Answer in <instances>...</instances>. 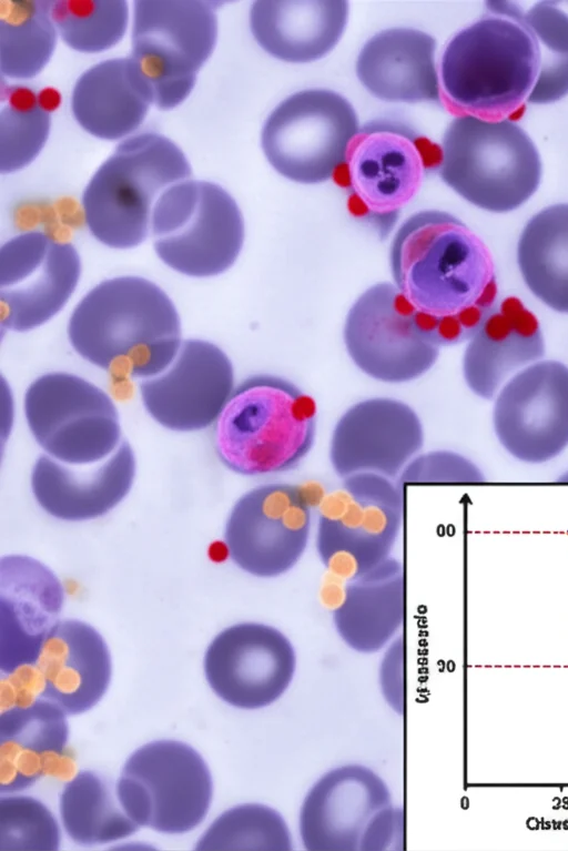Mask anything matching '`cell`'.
<instances>
[{
  "instance_id": "cell-1",
  "label": "cell",
  "mask_w": 568,
  "mask_h": 851,
  "mask_svg": "<svg viewBox=\"0 0 568 851\" xmlns=\"http://www.w3.org/2000/svg\"><path fill=\"white\" fill-rule=\"evenodd\" d=\"M389 263L395 286L439 346L471 338L495 308L490 253L449 213L425 210L409 216L394 236Z\"/></svg>"
},
{
  "instance_id": "cell-2",
  "label": "cell",
  "mask_w": 568,
  "mask_h": 851,
  "mask_svg": "<svg viewBox=\"0 0 568 851\" xmlns=\"http://www.w3.org/2000/svg\"><path fill=\"white\" fill-rule=\"evenodd\" d=\"M68 337L82 358L101 369L145 379L163 372L182 344L172 300L155 283L133 275L90 290L70 316Z\"/></svg>"
},
{
  "instance_id": "cell-3",
  "label": "cell",
  "mask_w": 568,
  "mask_h": 851,
  "mask_svg": "<svg viewBox=\"0 0 568 851\" xmlns=\"http://www.w3.org/2000/svg\"><path fill=\"white\" fill-rule=\"evenodd\" d=\"M539 52L523 10L489 2L488 12L447 44L440 78L449 103L469 115L501 120L530 95Z\"/></svg>"
},
{
  "instance_id": "cell-4",
  "label": "cell",
  "mask_w": 568,
  "mask_h": 851,
  "mask_svg": "<svg viewBox=\"0 0 568 851\" xmlns=\"http://www.w3.org/2000/svg\"><path fill=\"white\" fill-rule=\"evenodd\" d=\"M315 432L314 399L285 378L258 374L233 389L215 422V450L236 474H278L306 457Z\"/></svg>"
},
{
  "instance_id": "cell-5",
  "label": "cell",
  "mask_w": 568,
  "mask_h": 851,
  "mask_svg": "<svg viewBox=\"0 0 568 851\" xmlns=\"http://www.w3.org/2000/svg\"><path fill=\"white\" fill-rule=\"evenodd\" d=\"M191 174L187 158L169 138L145 132L125 139L84 189L82 206L91 234L112 249L140 245L151 231L158 199Z\"/></svg>"
},
{
  "instance_id": "cell-6",
  "label": "cell",
  "mask_w": 568,
  "mask_h": 851,
  "mask_svg": "<svg viewBox=\"0 0 568 851\" xmlns=\"http://www.w3.org/2000/svg\"><path fill=\"white\" fill-rule=\"evenodd\" d=\"M443 181L471 204L504 213L537 190L541 161L531 139L508 119L455 118L440 149Z\"/></svg>"
},
{
  "instance_id": "cell-7",
  "label": "cell",
  "mask_w": 568,
  "mask_h": 851,
  "mask_svg": "<svg viewBox=\"0 0 568 851\" xmlns=\"http://www.w3.org/2000/svg\"><path fill=\"white\" fill-rule=\"evenodd\" d=\"M439 162L440 149L426 136L403 122L379 119L358 130L337 178L352 214L384 239Z\"/></svg>"
},
{
  "instance_id": "cell-8",
  "label": "cell",
  "mask_w": 568,
  "mask_h": 851,
  "mask_svg": "<svg viewBox=\"0 0 568 851\" xmlns=\"http://www.w3.org/2000/svg\"><path fill=\"white\" fill-rule=\"evenodd\" d=\"M153 246L170 269L191 277L226 272L244 243L241 210L221 185L187 179L166 189L151 217Z\"/></svg>"
},
{
  "instance_id": "cell-9",
  "label": "cell",
  "mask_w": 568,
  "mask_h": 851,
  "mask_svg": "<svg viewBox=\"0 0 568 851\" xmlns=\"http://www.w3.org/2000/svg\"><path fill=\"white\" fill-rule=\"evenodd\" d=\"M300 834L308 851H386L403 843V811L371 769L348 764L331 770L306 794Z\"/></svg>"
},
{
  "instance_id": "cell-10",
  "label": "cell",
  "mask_w": 568,
  "mask_h": 851,
  "mask_svg": "<svg viewBox=\"0 0 568 851\" xmlns=\"http://www.w3.org/2000/svg\"><path fill=\"white\" fill-rule=\"evenodd\" d=\"M216 6L202 0L134 2L130 57L158 109H174L192 92L216 44Z\"/></svg>"
},
{
  "instance_id": "cell-11",
  "label": "cell",
  "mask_w": 568,
  "mask_h": 851,
  "mask_svg": "<svg viewBox=\"0 0 568 851\" xmlns=\"http://www.w3.org/2000/svg\"><path fill=\"white\" fill-rule=\"evenodd\" d=\"M116 792L140 827L181 834L204 820L213 786L207 764L195 749L182 741L156 740L128 758Z\"/></svg>"
},
{
  "instance_id": "cell-12",
  "label": "cell",
  "mask_w": 568,
  "mask_h": 851,
  "mask_svg": "<svg viewBox=\"0 0 568 851\" xmlns=\"http://www.w3.org/2000/svg\"><path fill=\"white\" fill-rule=\"evenodd\" d=\"M342 479L320 507L316 550L325 567L352 577L390 557L404 503L402 487L387 477L361 473Z\"/></svg>"
},
{
  "instance_id": "cell-13",
  "label": "cell",
  "mask_w": 568,
  "mask_h": 851,
  "mask_svg": "<svg viewBox=\"0 0 568 851\" xmlns=\"http://www.w3.org/2000/svg\"><path fill=\"white\" fill-rule=\"evenodd\" d=\"M357 132L356 112L344 97L326 89H310L290 95L272 111L261 144L280 174L314 184L339 171Z\"/></svg>"
},
{
  "instance_id": "cell-14",
  "label": "cell",
  "mask_w": 568,
  "mask_h": 851,
  "mask_svg": "<svg viewBox=\"0 0 568 851\" xmlns=\"http://www.w3.org/2000/svg\"><path fill=\"white\" fill-rule=\"evenodd\" d=\"M24 414L37 443L59 462L92 464L120 442L119 414L111 397L73 374L54 372L36 378L24 395Z\"/></svg>"
},
{
  "instance_id": "cell-15",
  "label": "cell",
  "mask_w": 568,
  "mask_h": 851,
  "mask_svg": "<svg viewBox=\"0 0 568 851\" xmlns=\"http://www.w3.org/2000/svg\"><path fill=\"white\" fill-rule=\"evenodd\" d=\"M344 342L359 369L386 383L418 378L435 364L440 347L423 327L418 312L387 282L374 284L354 302Z\"/></svg>"
},
{
  "instance_id": "cell-16",
  "label": "cell",
  "mask_w": 568,
  "mask_h": 851,
  "mask_svg": "<svg viewBox=\"0 0 568 851\" xmlns=\"http://www.w3.org/2000/svg\"><path fill=\"white\" fill-rule=\"evenodd\" d=\"M312 509L305 490L293 484L257 486L233 506L225 525V546L245 573L272 578L291 570L303 556Z\"/></svg>"
},
{
  "instance_id": "cell-17",
  "label": "cell",
  "mask_w": 568,
  "mask_h": 851,
  "mask_svg": "<svg viewBox=\"0 0 568 851\" xmlns=\"http://www.w3.org/2000/svg\"><path fill=\"white\" fill-rule=\"evenodd\" d=\"M80 275L72 244L38 231L10 239L0 249L1 327L27 332L43 325L65 306Z\"/></svg>"
},
{
  "instance_id": "cell-18",
  "label": "cell",
  "mask_w": 568,
  "mask_h": 851,
  "mask_svg": "<svg viewBox=\"0 0 568 851\" xmlns=\"http://www.w3.org/2000/svg\"><path fill=\"white\" fill-rule=\"evenodd\" d=\"M501 446L526 464H542L568 446V367L545 361L513 377L493 413Z\"/></svg>"
},
{
  "instance_id": "cell-19",
  "label": "cell",
  "mask_w": 568,
  "mask_h": 851,
  "mask_svg": "<svg viewBox=\"0 0 568 851\" xmlns=\"http://www.w3.org/2000/svg\"><path fill=\"white\" fill-rule=\"evenodd\" d=\"M296 669L295 650L278 629L258 622L236 624L211 641L204 671L212 690L241 709H258L277 700Z\"/></svg>"
},
{
  "instance_id": "cell-20",
  "label": "cell",
  "mask_w": 568,
  "mask_h": 851,
  "mask_svg": "<svg viewBox=\"0 0 568 851\" xmlns=\"http://www.w3.org/2000/svg\"><path fill=\"white\" fill-rule=\"evenodd\" d=\"M234 389V371L215 344L182 342L171 364L140 384L146 412L171 430L193 432L216 422Z\"/></svg>"
},
{
  "instance_id": "cell-21",
  "label": "cell",
  "mask_w": 568,
  "mask_h": 851,
  "mask_svg": "<svg viewBox=\"0 0 568 851\" xmlns=\"http://www.w3.org/2000/svg\"><path fill=\"white\" fill-rule=\"evenodd\" d=\"M423 443L422 422L409 405L393 398H369L351 406L337 421L329 460L341 478L372 473L394 480Z\"/></svg>"
},
{
  "instance_id": "cell-22",
  "label": "cell",
  "mask_w": 568,
  "mask_h": 851,
  "mask_svg": "<svg viewBox=\"0 0 568 851\" xmlns=\"http://www.w3.org/2000/svg\"><path fill=\"white\" fill-rule=\"evenodd\" d=\"M63 588L42 563L23 555L0 561V668L13 673L34 666L59 621Z\"/></svg>"
},
{
  "instance_id": "cell-23",
  "label": "cell",
  "mask_w": 568,
  "mask_h": 851,
  "mask_svg": "<svg viewBox=\"0 0 568 851\" xmlns=\"http://www.w3.org/2000/svg\"><path fill=\"white\" fill-rule=\"evenodd\" d=\"M42 677L40 698L65 715L94 707L111 679V657L102 636L77 619L59 620L45 638L34 665Z\"/></svg>"
},
{
  "instance_id": "cell-24",
  "label": "cell",
  "mask_w": 568,
  "mask_h": 851,
  "mask_svg": "<svg viewBox=\"0 0 568 851\" xmlns=\"http://www.w3.org/2000/svg\"><path fill=\"white\" fill-rule=\"evenodd\" d=\"M134 476V453L122 440L106 462L89 472L70 469L49 456H40L31 473V488L49 515L81 521L113 509L130 492Z\"/></svg>"
},
{
  "instance_id": "cell-25",
  "label": "cell",
  "mask_w": 568,
  "mask_h": 851,
  "mask_svg": "<svg viewBox=\"0 0 568 851\" xmlns=\"http://www.w3.org/2000/svg\"><path fill=\"white\" fill-rule=\"evenodd\" d=\"M435 39L412 28H392L362 48L356 73L374 97L389 102L439 101Z\"/></svg>"
},
{
  "instance_id": "cell-26",
  "label": "cell",
  "mask_w": 568,
  "mask_h": 851,
  "mask_svg": "<svg viewBox=\"0 0 568 851\" xmlns=\"http://www.w3.org/2000/svg\"><path fill=\"white\" fill-rule=\"evenodd\" d=\"M347 16L348 3L343 0H258L251 7L250 28L274 58L305 63L335 47Z\"/></svg>"
},
{
  "instance_id": "cell-27",
  "label": "cell",
  "mask_w": 568,
  "mask_h": 851,
  "mask_svg": "<svg viewBox=\"0 0 568 851\" xmlns=\"http://www.w3.org/2000/svg\"><path fill=\"white\" fill-rule=\"evenodd\" d=\"M151 104V89L130 55L89 68L77 80L71 95L77 122L102 140H118L134 132Z\"/></svg>"
},
{
  "instance_id": "cell-28",
  "label": "cell",
  "mask_w": 568,
  "mask_h": 851,
  "mask_svg": "<svg viewBox=\"0 0 568 851\" xmlns=\"http://www.w3.org/2000/svg\"><path fill=\"white\" fill-rule=\"evenodd\" d=\"M544 353L536 316L519 298L510 296L490 312L471 336L463 361L464 377L475 394L491 398L508 375Z\"/></svg>"
},
{
  "instance_id": "cell-29",
  "label": "cell",
  "mask_w": 568,
  "mask_h": 851,
  "mask_svg": "<svg viewBox=\"0 0 568 851\" xmlns=\"http://www.w3.org/2000/svg\"><path fill=\"white\" fill-rule=\"evenodd\" d=\"M69 736L65 712L38 698L0 716V792L29 788L52 772L65 754Z\"/></svg>"
},
{
  "instance_id": "cell-30",
  "label": "cell",
  "mask_w": 568,
  "mask_h": 851,
  "mask_svg": "<svg viewBox=\"0 0 568 851\" xmlns=\"http://www.w3.org/2000/svg\"><path fill=\"white\" fill-rule=\"evenodd\" d=\"M404 615V570L402 563L390 556L349 577L333 619L348 647L369 654L382 649L395 636Z\"/></svg>"
},
{
  "instance_id": "cell-31",
  "label": "cell",
  "mask_w": 568,
  "mask_h": 851,
  "mask_svg": "<svg viewBox=\"0 0 568 851\" xmlns=\"http://www.w3.org/2000/svg\"><path fill=\"white\" fill-rule=\"evenodd\" d=\"M521 275L546 305L568 313V204H555L532 216L517 247Z\"/></svg>"
},
{
  "instance_id": "cell-32",
  "label": "cell",
  "mask_w": 568,
  "mask_h": 851,
  "mask_svg": "<svg viewBox=\"0 0 568 851\" xmlns=\"http://www.w3.org/2000/svg\"><path fill=\"white\" fill-rule=\"evenodd\" d=\"M60 813L67 834L83 845L116 841L140 829L123 809L116 786L93 771H80L65 783Z\"/></svg>"
},
{
  "instance_id": "cell-33",
  "label": "cell",
  "mask_w": 568,
  "mask_h": 851,
  "mask_svg": "<svg viewBox=\"0 0 568 851\" xmlns=\"http://www.w3.org/2000/svg\"><path fill=\"white\" fill-rule=\"evenodd\" d=\"M52 1L0 0V70L11 79L36 77L51 59L57 28Z\"/></svg>"
},
{
  "instance_id": "cell-34",
  "label": "cell",
  "mask_w": 568,
  "mask_h": 851,
  "mask_svg": "<svg viewBox=\"0 0 568 851\" xmlns=\"http://www.w3.org/2000/svg\"><path fill=\"white\" fill-rule=\"evenodd\" d=\"M0 172H17L41 152L50 132L51 118L36 92L21 85L1 90Z\"/></svg>"
},
{
  "instance_id": "cell-35",
  "label": "cell",
  "mask_w": 568,
  "mask_h": 851,
  "mask_svg": "<svg viewBox=\"0 0 568 851\" xmlns=\"http://www.w3.org/2000/svg\"><path fill=\"white\" fill-rule=\"evenodd\" d=\"M539 52V72L527 101L555 102L568 93V1H542L524 12Z\"/></svg>"
},
{
  "instance_id": "cell-36",
  "label": "cell",
  "mask_w": 568,
  "mask_h": 851,
  "mask_svg": "<svg viewBox=\"0 0 568 851\" xmlns=\"http://www.w3.org/2000/svg\"><path fill=\"white\" fill-rule=\"evenodd\" d=\"M292 837L283 817L260 803L223 812L203 833L196 850L290 851Z\"/></svg>"
},
{
  "instance_id": "cell-37",
  "label": "cell",
  "mask_w": 568,
  "mask_h": 851,
  "mask_svg": "<svg viewBox=\"0 0 568 851\" xmlns=\"http://www.w3.org/2000/svg\"><path fill=\"white\" fill-rule=\"evenodd\" d=\"M51 16L62 40L75 51L97 53L124 36L129 8L123 0H57Z\"/></svg>"
},
{
  "instance_id": "cell-38",
  "label": "cell",
  "mask_w": 568,
  "mask_h": 851,
  "mask_svg": "<svg viewBox=\"0 0 568 851\" xmlns=\"http://www.w3.org/2000/svg\"><path fill=\"white\" fill-rule=\"evenodd\" d=\"M59 844L58 822L42 802L28 796L1 798V851H53Z\"/></svg>"
},
{
  "instance_id": "cell-39",
  "label": "cell",
  "mask_w": 568,
  "mask_h": 851,
  "mask_svg": "<svg viewBox=\"0 0 568 851\" xmlns=\"http://www.w3.org/2000/svg\"><path fill=\"white\" fill-rule=\"evenodd\" d=\"M481 478L478 468L466 457L449 450H434L415 456L397 477V484L432 485L473 483Z\"/></svg>"
}]
</instances>
